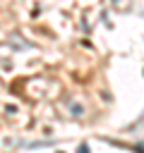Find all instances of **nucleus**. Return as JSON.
<instances>
[{"label": "nucleus", "instance_id": "nucleus-1", "mask_svg": "<svg viewBox=\"0 0 144 153\" xmlns=\"http://www.w3.org/2000/svg\"><path fill=\"white\" fill-rule=\"evenodd\" d=\"M110 2H113V7L118 12H130L134 7V0H110Z\"/></svg>", "mask_w": 144, "mask_h": 153}, {"label": "nucleus", "instance_id": "nucleus-2", "mask_svg": "<svg viewBox=\"0 0 144 153\" xmlns=\"http://www.w3.org/2000/svg\"><path fill=\"white\" fill-rule=\"evenodd\" d=\"M70 110H72V112H70L72 117H82V115H84V108H82L79 103H70Z\"/></svg>", "mask_w": 144, "mask_h": 153}, {"label": "nucleus", "instance_id": "nucleus-3", "mask_svg": "<svg viewBox=\"0 0 144 153\" xmlns=\"http://www.w3.org/2000/svg\"><path fill=\"white\" fill-rule=\"evenodd\" d=\"M7 41H12V43H14L17 48H26V43H24V41H19V33H12V36H10Z\"/></svg>", "mask_w": 144, "mask_h": 153}]
</instances>
